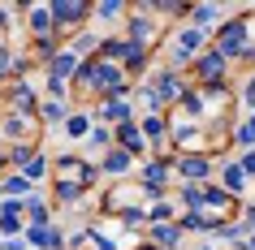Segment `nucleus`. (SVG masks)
I'll list each match as a JSON object with an SVG mask.
<instances>
[{
  "instance_id": "f3484780",
  "label": "nucleus",
  "mask_w": 255,
  "mask_h": 250,
  "mask_svg": "<svg viewBox=\"0 0 255 250\" xmlns=\"http://www.w3.org/2000/svg\"><path fill=\"white\" fill-rule=\"evenodd\" d=\"M26 177H43V160H30V164H26Z\"/></svg>"
},
{
  "instance_id": "f8f14e48",
  "label": "nucleus",
  "mask_w": 255,
  "mask_h": 250,
  "mask_svg": "<svg viewBox=\"0 0 255 250\" xmlns=\"http://www.w3.org/2000/svg\"><path fill=\"white\" fill-rule=\"evenodd\" d=\"M13 104L17 108H35V95H30L26 86H17V91H13Z\"/></svg>"
},
{
  "instance_id": "ddd939ff",
  "label": "nucleus",
  "mask_w": 255,
  "mask_h": 250,
  "mask_svg": "<svg viewBox=\"0 0 255 250\" xmlns=\"http://www.w3.org/2000/svg\"><path fill=\"white\" fill-rule=\"evenodd\" d=\"M43 117H48V121H61V117H65V104H61V99L48 104V108H43Z\"/></svg>"
},
{
  "instance_id": "f03ea898",
  "label": "nucleus",
  "mask_w": 255,
  "mask_h": 250,
  "mask_svg": "<svg viewBox=\"0 0 255 250\" xmlns=\"http://www.w3.org/2000/svg\"><path fill=\"white\" fill-rule=\"evenodd\" d=\"M199 74H203L208 82H221V74H225V56H221V52H208V56L199 61Z\"/></svg>"
},
{
  "instance_id": "aec40b11",
  "label": "nucleus",
  "mask_w": 255,
  "mask_h": 250,
  "mask_svg": "<svg viewBox=\"0 0 255 250\" xmlns=\"http://www.w3.org/2000/svg\"><path fill=\"white\" fill-rule=\"evenodd\" d=\"M203 250H208V246H203Z\"/></svg>"
},
{
  "instance_id": "9d476101",
  "label": "nucleus",
  "mask_w": 255,
  "mask_h": 250,
  "mask_svg": "<svg viewBox=\"0 0 255 250\" xmlns=\"http://www.w3.org/2000/svg\"><path fill=\"white\" fill-rule=\"evenodd\" d=\"M238 143H242V147H255V117H251V121H247V125L238 130Z\"/></svg>"
},
{
  "instance_id": "6ab92c4d",
  "label": "nucleus",
  "mask_w": 255,
  "mask_h": 250,
  "mask_svg": "<svg viewBox=\"0 0 255 250\" xmlns=\"http://www.w3.org/2000/svg\"><path fill=\"white\" fill-rule=\"evenodd\" d=\"M251 250H255V237H251Z\"/></svg>"
},
{
  "instance_id": "2eb2a0df",
  "label": "nucleus",
  "mask_w": 255,
  "mask_h": 250,
  "mask_svg": "<svg viewBox=\"0 0 255 250\" xmlns=\"http://www.w3.org/2000/svg\"><path fill=\"white\" fill-rule=\"evenodd\" d=\"M212 17H216V9H212V4H203V9H195V22H212Z\"/></svg>"
},
{
  "instance_id": "1a4fd4ad",
  "label": "nucleus",
  "mask_w": 255,
  "mask_h": 250,
  "mask_svg": "<svg viewBox=\"0 0 255 250\" xmlns=\"http://www.w3.org/2000/svg\"><path fill=\"white\" fill-rule=\"evenodd\" d=\"M69 69H74V56H56V61H52V78L61 82V78L69 74Z\"/></svg>"
},
{
  "instance_id": "4468645a",
  "label": "nucleus",
  "mask_w": 255,
  "mask_h": 250,
  "mask_svg": "<svg viewBox=\"0 0 255 250\" xmlns=\"http://www.w3.org/2000/svg\"><path fill=\"white\" fill-rule=\"evenodd\" d=\"M82 134H87V117H74L69 121V138H82Z\"/></svg>"
},
{
  "instance_id": "a211bd4d",
  "label": "nucleus",
  "mask_w": 255,
  "mask_h": 250,
  "mask_svg": "<svg viewBox=\"0 0 255 250\" xmlns=\"http://www.w3.org/2000/svg\"><path fill=\"white\" fill-rule=\"evenodd\" d=\"M242 172H247V177H255V151H251L247 160H242Z\"/></svg>"
},
{
  "instance_id": "dca6fc26",
  "label": "nucleus",
  "mask_w": 255,
  "mask_h": 250,
  "mask_svg": "<svg viewBox=\"0 0 255 250\" xmlns=\"http://www.w3.org/2000/svg\"><path fill=\"white\" fill-rule=\"evenodd\" d=\"M147 134H151V138H160V134H164V121L151 117V121H147Z\"/></svg>"
},
{
  "instance_id": "f257e3e1",
  "label": "nucleus",
  "mask_w": 255,
  "mask_h": 250,
  "mask_svg": "<svg viewBox=\"0 0 255 250\" xmlns=\"http://www.w3.org/2000/svg\"><path fill=\"white\" fill-rule=\"evenodd\" d=\"M242 43H247V22H229V26H221V48H216V52L221 56H238Z\"/></svg>"
},
{
  "instance_id": "6e6552de",
  "label": "nucleus",
  "mask_w": 255,
  "mask_h": 250,
  "mask_svg": "<svg viewBox=\"0 0 255 250\" xmlns=\"http://www.w3.org/2000/svg\"><path fill=\"white\" fill-rule=\"evenodd\" d=\"M117 138H121V147H126V151H138V130H134V125H121Z\"/></svg>"
},
{
  "instance_id": "7ed1b4c3",
  "label": "nucleus",
  "mask_w": 255,
  "mask_h": 250,
  "mask_svg": "<svg viewBox=\"0 0 255 250\" xmlns=\"http://www.w3.org/2000/svg\"><path fill=\"white\" fill-rule=\"evenodd\" d=\"M242 185H247V172H242V164H229V168H225V190H229V194H238Z\"/></svg>"
},
{
  "instance_id": "0eeeda50",
  "label": "nucleus",
  "mask_w": 255,
  "mask_h": 250,
  "mask_svg": "<svg viewBox=\"0 0 255 250\" xmlns=\"http://www.w3.org/2000/svg\"><path fill=\"white\" fill-rule=\"evenodd\" d=\"M30 242H35V246H43V250L61 246V242H56V233H48V229H30Z\"/></svg>"
},
{
  "instance_id": "20e7f679",
  "label": "nucleus",
  "mask_w": 255,
  "mask_h": 250,
  "mask_svg": "<svg viewBox=\"0 0 255 250\" xmlns=\"http://www.w3.org/2000/svg\"><path fill=\"white\" fill-rule=\"evenodd\" d=\"M87 13V4H52V17L56 22H74V17Z\"/></svg>"
},
{
  "instance_id": "9b49d317",
  "label": "nucleus",
  "mask_w": 255,
  "mask_h": 250,
  "mask_svg": "<svg viewBox=\"0 0 255 250\" xmlns=\"http://www.w3.org/2000/svg\"><path fill=\"white\" fill-rule=\"evenodd\" d=\"M156 246H177V229H156Z\"/></svg>"
},
{
  "instance_id": "39448f33",
  "label": "nucleus",
  "mask_w": 255,
  "mask_h": 250,
  "mask_svg": "<svg viewBox=\"0 0 255 250\" xmlns=\"http://www.w3.org/2000/svg\"><path fill=\"white\" fill-rule=\"evenodd\" d=\"M182 172L199 181V177H208V160H203V156H190V160H182Z\"/></svg>"
},
{
  "instance_id": "423d86ee",
  "label": "nucleus",
  "mask_w": 255,
  "mask_h": 250,
  "mask_svg": "<svg viewBox=\"0 0 255 250\" xmlns=\"http://www.w3.org/2000/svg\"><path fill=\"white\" fill-rule=\"evenodd\" d=\"M104 168H108V172H126V168H130V151H113Z\"/></svg>"
}]
</instances>
